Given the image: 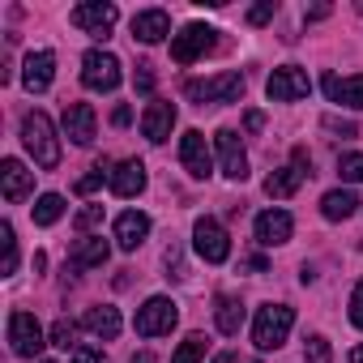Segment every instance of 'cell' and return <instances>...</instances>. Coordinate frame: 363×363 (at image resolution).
<instances>
[{
    "mask_svg": "<svg viewBox=\"0 0 363 363\" xmlns=\"http://www.w3.org/2000/svg\"><path fill=\"white\" fill-rule=\"evenodd\" d=\"M107 257H111V244L103 235H82L73 248V269H99L107 265Z\"/></svg>",
    "mask_w": 363,
    "mask_h": 363,
    "instance_id": "cell-23",
    "label": "cell"
},
{
    "mask_svg": "<svg viewBox=\"0 0 363 363\" xmlns=\"http://www.w3.org/2000/svg\"><path fill=\"white\" fill-rule=\"evenodd\" d=\"M65 218V197L60 193H43L39 201H35V223L39 227H52V223H60Z\"/></svg>",
    "mask_w": 363,
    "mask_h": 363,
    "instance_id": "cell-27",
    "label": "cell"
},
{
    "mask_svg": "<svg viewBox=\"0 0 363 363\" xmlns=\"http://www.w3.org/2000/svg\"><path fill=\"white\" fill-rule=\"evenodd\" d=\"M179 167H184L193 179H210L214 175V154L206 145V137L197 128H189L184 137H179Z\"/></svg>",
    "mask_w": 363,
    "mask_h": 363,
    "instance_id": "cell-13",
    "label": "cell"
},
{
    "mask_svg": "<svg viewBox=\"0 0 363 363\" xmlns=\"http://www.w3.org/2000/svg\"><path fill=\"white\" fill-rule=\"evenodd\" d=\"M162 265H167V278H184V257H179V248H175V244L162 252Z\"/></svg>",
    "mask_w": 363,
    "mask_h": 363,
    "instance_id": "cell-39",
    "label": "cell"
},
{
    "mask_svg": "<svg viewBox=\"0 0 363 363\" xmlns=\"http://www.w3.org/2000/svg\"><path fill=\"white\" fill-rule=\"evenodd\" d=\"M206 359V333H189L179 342V350L171 354V363H201Z\"/></svg>",
    "mask_w": 363,
    "mask_h": 363,
    "instance_id": "cell-28",
    "label": "cell"
},
{
    "mask_svg": "<svg viewBox=\"0 0 363 363\" xmlns=\"http://www.w3.org/2000/svg\"><path fill=\"white\" fill-rule=\"evenodd\" d=\"M354 210H359V201H354V193H346V189H333V193L320 197V214H325L329 223H346Z\"/></svg>",
    "mask_w": 363,
    "mask_h": 363,
    "instance_id": "cell-26",
    "label": "cell"
},
{
    "mask_svg": "<svg viewBox=\"0 0 363 363\" xmlns=\"http://www.w3.org/2000/svg\"><path fill=\"white\" fill-rule=\"evenodd\" d=\"M73 337H77V325H73V320H56V325H52V333H48V342H52V346H60V350H73V346H77Z\"/></svg>",
    "mask_w": 363,
    "mask_h": 363,
    "instance_id": "cell-32",
    "label": "cell"
},
{
    "mask_svg": "<svg viewBox=\"0 0 363 363\" xmlns=\"http://www.w3.org/2000/svg\"><path fill=\"white\" fill-rule=\"evenodd\" d=\"M325 94H329V103H337V107L363 111V73H350V77L329 73V77H325Z\"/></svg>",
    "mask_w": 363,
    "mask_h": 363,
    "instance_id": "cell-19",
    "label": "cell"
},
{
    "mask_svg": "<svg viewBox=\"0 0 363 363\" xmlns=\"http://www.w3.org/2000/svg\"><path fill=\"white\" fill-rule=\"evenodd\" d=\"M65 137L73 145H90L99 137V116H94L90 103H69L65 107Z\"/></svg>",
    "mask_w": 363,
    "mask_h": 363,
    "instance_id": "cell-14",
    "label": "cell"
},
{
    "mask_svg": "<svg viewBox=\"0 0 363 363\" xmlns=\"http://www.w3.org/2000/svg\"><path fill=\"white\" fill-rule=\"evenodd\" d=\"M111 124H116V128H128V124H133V111H128V107H116V111H111Z\"/></svg>",
    "mask_w": 363,
    "mask_h": 363,
    "instance_id": "cell-41",
    "label": "cell"
},
{
    "mask_svg": "<svg viewBox=\"0 0 363 363\" xmlns=\"http://www.w3.org/2000/svg\"><path fill=\"white\" fill-rule=\"evenodd\" d=\"M103 179H111V162H107V158H99V162L90 167V175H82V179H77V193L86 197V193L103 189Z\"/></svg>",
    "mask_w": 363,
    "mask_h": 363,
    "instance_id": "cell-30",
    "label": "cell"
},
{
    "mask_svg": "<svg viewBox=\"0 0 363 363\" xmlns=\"http://www.w3.org/2000/svg\"><path fill=\"white\" fill-rule=\"evenodd\" d=\"M214 363H240V359H235L231 350H223V354H214Z\"/></svg>",
    "mask_w": 363,
    "mask_h": 363,
    "instance_id": "cell-45",
    "label": "cell"
},
{
    "mask_svg": "<svg viewBox=\"0 0 363 363\" xmlns=\"http://www.w3.org/2000/svg\"><path fill=\"white\" fill-rule=\"evenodd\" d=\"M359 18H363V0H359Z\"/></svg>",
    "mask_w": 363,
    "mask_h": 363,
    "instance_id": "cell-47",
    "label": "cell"
},
{
    "mask_svg": "<svg viewBox=\"0 0 363 363\" xmlns=\"http://www.w3.org/2000/svg\"><path fill=\"white\" fill-rule=\"evenodd\" d=\"M171 128H175V103L154 99V103L145 107V116H141V133H145V141L162 145V141L171 137Z\"/></svg>",
    "mask_w": 363,
    "mask_h": 363,
    "instance_id": "cell-16",
    "label": "cell"
},
{
    "mask_svg": "<svg viewBox=\"0 0 363 363\" xmlns=\"http://www.w3.org/2000/svg\"><path fill=\"white\" fill-rule=\"evenodd\" d=\"M171 35V18L162 13V9H141L137 18H133V39H141V43H162Z\"/></svg>",
    "mask_w": 363,
    "mask_h": 363,
    "instance_id": "cell-22",
    "label": "cell"
},
{
    "mask_svg": "<svg viewBox=\"0 0 363 363\" xmlns=\"http://www.w3.org/2000/svg\"><path fill=\"white\" fill-rule=\"evenodd\" d=\"M274 13H278V0H261V5H252V9H248V22H252V26H265Z\"/></svg>",
    "mask_w": 363,
    "mask_h": 363,
    "instance_id": "cell-36",
    "label": "cell"
},
{
    "mask_svg": "<svg viewBox=\"0 0 363 363\" xmlns=\"http://www.w3.org/2000/svg\"><path fill=\"white\" fill-rule=\"evenodd\" d=\"M175 320H179V308H175V299H167V295H154V299H145L141 308H137V333L141 337H162V333H171L175 329Z\"/></svg>",
    "mask_w": 363,
    "mask_h": 363,
    "instance_id": "cell-5",
    "label": "cell"
},
{
    "mask_svg": "<svg viewBox=\"0 0 363 363\" xmlns=\"http://www.w3.org/2000/svg\"><path fill=\"white\" fill-rule=\"evenodd\" d=\"M291 325H295V312L286 303H265L257 308V320H252V342L257 350H278L286 337H291Z\"/></svg>",
    "mask_w": 363,
    "mask_h": 363,
    "instance_id": "cell-2",
    "label": "cell"
},
{
    "mask_svg": "<svg viewBox=\"0 0 363 363\" xmlns=\"http://www.w3.org/2000/svg\"><path fill=\"white\" fill-rule=\"evenodd\" d=\"M308 90H312V77H308L299 65H282V69H274V73H269V82H265V94H269L274 103L308 99Z\"/></svg>",
    "mask_w": 363,
    "mask_h": 363,
    "instance_id": "cell-10",
    "label": "cell"
},
{
    "mask_svg": "<svg viewBox=\"0 0 363 363\" xmlns=\"http://www.w3.org/2000/svg\"><path fill=\"white\" fill-rule=\"evenodd\" d=\"M320 18H329V5H316V9H308V22H320Z\"/></svg>",
    "mask_w": 363,
    "mask_h": 363,
    "instance_id": "cell-43",
    "label": "cell"
},
{
    "mask_svg": "<svg viewBox=\"0 0 363 363\" xmlns=\"http://www.w3.org/2000/svg\"><path fill=\"white\" fill-rule=\"evenodd\" d=\"M337 175L350 184H363V154H342L337 158Z\"/></svg>",
    "mask_w": 363,
    "mask_h": 363,
    "instance_id": "cell-33",
    "label": "cell"
},
{
    "mask_svg": "<svg viewBox=\"0 0 363 363\" xmlns=\"http://www.w3.org/2000/svg\"><path fill=\"white\" fill-rule=\"evenodd\" d=\"M111 193L116 197H137V193H145V162L141 158H124L116 171H111Z\"/></svg>",
    "mask_w": 363,
    "mask_h": 363,
    "instance_id": "cell-20",
    "label": "cell"
},
{
    "mask_svg": "<svg viewBox=\"0 0 363 363\" xmlns=\"http://www.w3.org/2000/svg\"><path fill=\"white\" fill-rule=\"evenodd\" d=\"M350 325L354 329H363V278L354 282V291H350Z\"/></svg>",
    "mask_w": 363,
    "mask_h": 363,
    "instance_id": "cell-38",
    "label": "cell"
},
{
    "mask_svg": "<svg viewBox=\"0 0 363 363\" xmlns=\"http://www.w3.org/2000/svg\"><path fill=\"white\" fill-rule=\"evenodd\" d=\"M325 128H329L333 137H342V141H350V137H359V128H354L350 120H337V116H325Z\"/></svg>",
    "mask_w": 363,
    "mask_h": 363,
    "instance_id": "cell-37",
    "label": "cell"
},
{
    "mask_svg": "<svg viewBox=\"0 0 363 363\" xmlns=\"http://www.w3.org/2000/svg\"><path fill=\"white\" fill-rule=\"evenodd\" d=\"M193 248H197V257H201L206 265H223V261L231 257V240H227L223 223L210 218V214L193 223Z\"/></svg>",
    "mask_w": 363,
    "mask_h": 363,
    "instance_id": "cell-4",
    "label": "cell"
},
{
    "mask_svg": "<svg viewBox=\"0 0 363 363\" xmlns=\"http://www.w3.org/2000/svg\"><path fill=\"white\" fill-rule=\"evenodd\" d=\"M120 60L111 56V52H103V48H94V52H86L82 56V82H86V90H103V94H111L116 86H120Z\"/></svg>",
    "mask_w": 363,
    "mask_h": 363,
    "instance_id": "cell-7",
    "label": "cell"
},
{
    "mask_svg": "<svg viewBox=\"0 0 363 363\" xmlns=\"http://www.w3.org/2000/svg\"><path fill=\"white\" fill-rule=\"evenodd\" d=\"M9 346H13V354H22V359H35V354L48 346V333H43V325L35 320V312H13V316H9Z\"/></svg>",
    "mask_w": 363,
    "mask_h": 363,
    "instance_id": "cell-9",
    "label": "cell"
},
{
    "mask_svg": "<svg viewBox=\"0 0 363 363\" xmlns=\"http://www.w3.org/2000/svg\"><path fill=\"white\" fill-rule=\"evenodd\" d=\"M43 363H52V359H43Z\"/></svg>",
    "mask_w": 363,
    "mask_h": 363,
    "instance_id": "cell-48",
    "label": "cell"
},
{
    "mask_svg": "<svg viewBox=\"0 0 363 363\" xmlns=\"http://www.w3.org/2000/svg\"><path fill=\"white\" fill-rule=\"evenodd\" d=\"M0 248H5V265H0V274H18V235L9 223H0Z\"/></svg>",
    "mask_w": 363,
    "mask_h": 363,
    "instance_id": "cell-29",
    "label": "cell"
},
{
    "mask_svg": "<svg viewBox=\"0 0 363 363\" xmlns=\"http://www.w3.org/2000/svg\"><path fill=\"white\" fill-rule=\"evenodd\" d=\"M214 150H218L223 175L235 179V184H244V179H248V154H244V145H240V133H235V128H218V133H214Z\"/></svg>",
    "mask_w": 363,
    "mask_h": 363,
    "instance_id": "cell-12",
    "label": "cell"
},
{
    "mask_svg": "<svg viewBox=\"0 0 363 363\" xmlns=\"http://www.w3.org/2000/svg\"><path fill=\"white\" fill-rule=\"evenodd\" d=\"M0 189H5V201H26L35 193V171H26L18 158H5L0 162Z\"/></svg>",
    "mask_w": 363,
    "mask_h": 363,
    "instance_id": "cell-15",
    "label": "cell"
},
{
    "mask_svg": "<svg viewBox=\"0 0 363 363\" xmlns=\"http://www.w3.org/2000/svg\"><path fill=\"white\" fill-rule=\"evenodd\" d=\"M145 235H150V218H145L141 210H124V214L116 218V244H120L124 252H137V248L145 244Z\"/></svg>",
    "mask_w": 363,
    "mask_h": 363,
    "instance_id": "cell-21",
    "label": "cell"
},
{
    "mask_svg": "<svg viewBox=\"0 0 363 363\" xmlns=\"http://www.w3.org/2000/svg\"><path fill=\"white\" fill-rule=\"evenodd\" d=\"M22 145L30 150L35 167H43V171H52L60 162V137H56V124L43 111H26L22 116Z\"/></svg>",
    "mask_w": 363,
    "mask_h": 363,
    "instance_id": "cell-1",
    "label": "cell"
},
{
    "mask_svg": "<svg viewBox=\"0 0 363 363\" xmlns=\"http://www.w3.org/2000/svg\"><path fill=\"white\" fill-rule=\"evenodd\" d=\"M244 128H248V133H261V128H265V116H261V111H248V116H244Z\"/></svg>",
    "mask_w": 363,
    "mask_h": 363,
    "instance_id": "cell-42",
    "label": "cell"
},
{
    "mask_svg": "<svg viewBox=\"0 0 363 363\" xmlns=\"http://www.w3.org/2000/svg\"><path fill=\"white\" fill-rule=\"evenodd\" d=\"M52 77H56V56H52V52H30V56L22 60V86H26L30 94H43V90L52 86Z\"/></svg>",
    "mask_w": 363,
    "mask_h": 363,
    "instance_id": "cell-17",
    "label": "cell"
},
{
    "mask_svg": "<svg viewBox=\"0 0 363 363\" xmlns=\"http://www.w3.org/2000/svg\"><path fill=\"white\" fill-rule=\"evenodd\" d=\"M312 175V158H308V150L303 145H295V154H291V167H278V171H269L265 175V193L269 197H295L299 193V184Z\"/></svg>",
    "mask_w": 363,
    "mask_h": 363,
    "instance_id": "cell-6",
    "label": "cell"
},
{
    "mask_svg": "<svg viewBox=\"0 0 363 363\" xmlns=\"http://www.w3.org/2000/svg\"><path fill=\"white\" fill-rule=\"evenodd\" d=\"M116 22H120V9L103 5V0H86V5L73 9V26L86 30V35H94V39H107L116 30Z\"/></svg>",
    "mask_w": 363,
    "mask_h": 363,
    "instance_id": "cell-11",
    "label": "cell"
},
{
    "mask_svg": "<svg viewBox=\"0 0 363 363\" xmlns=\"http://www.w3.org/2000/svg\"><path fill=\"white\" fill-rule=\"evenodd\" d=\"M133 363H158V359H154L150 350H141V354H133Z\"/></svg>",
    "mask_w": 363,
    "mask_h": 363,
    "instance_id": "cell-44",
    "label": "cell"
},
{
    "mask_svg": "<svg viewBox=\"0 0 363 363\" xmlns=\"http://www.w3.org/2000/svg\"><path fill=\"white\" fill-rule=\"evenodd\" d=\"M184 94H189L197 107L240 103V94H244V77H240V73H218V77H206V82H189Z\"/></svg>",
    "mask_w": 363,
    "mask_h": 363,
    "instance_id": "cell-3",
    "label": "cell"
},
{
    "mask_svg": "<svg viewBox=\"0 0 363 363\" xmlns=\"http://www.w3.org/2000/svg\"><path fill=\"white\" fill-rule=\"evenodd\" d=\"M82 325H86V329H90L94 337H103V342H111V337L120 333V325H124V320H120V312H116L111 303H103V308H90V312L82 316Z\"/></svg>",
    "mask_w": 363,
    "mask_h": 363,
    "instance_id": "cell-24",
    "label": "cell"
},
{
    "mask_svg": "<svg viewBox=\"0 0 363 363\" xmlns=\"http://www.w3.org/2000/svg\"><path fill=\"white\" fill-rule=\"evenodd\" d=\"M69 363H107V354H103L99 346H90V342H77V346L69 350Z\"/></svg>",
    "mask_w": 363,
    "mask_h": 363,
    "instance_id": "cell-35",
    "label": "cell"
},
{
    "mask_svg": "<svg viewBox=\"0 0 363 363\" xmlns=\"http://www.w3.org/2000/svg\"><path fill=\"white\" fill-rule=\"evenodd\" d=\"M291 231H295V218H291L286 210H265V214H257V240H261L265 248L286 244Z\"/></svg>",
    "mask_w": 363,
    "mask_h": 363,
    "instance_id": "cell-18",
    "label": "cell"
},
{
    "mask_svg": "<svg viewBox=\"0 0 363 363\" xmlns=\"http://www.w3.org/2000/svg\"><path fill=\"white\" fill-rule=\"evenodd\" d=\"M133 86H137V94H154V69H150V65H137Z\"/></svg>",
    "mask_w": 363,
    "mask_h": 363,
    "instance_id": "cell-40",
    "label": "cell"
},
{
    "mask_svg": "<svg viewBox=\"0 0 363 363\" xmlns=\"http://www.w3.org/2000/svg\"><path fill=\"white\" fill-rule=\"evenodd\" d=\"M350 363H363V342H359V346L350 350Z\"/></svg>",
    "mask_w": 363,
    "mask_h": 363,
    "instance_id": "cell-46",
    "label": "cell"
},
{
    "mask_svg": "<svg viewBox=\"0 0 363 363\" xmlns=\"http://www.w3.org/2000/svg\"><path fill=\"white\" fill-rule=\"evenodd\" d=\"M329 359H333V350H329V337L312 333V337L303 342V363H329Z\"/></svg>",
    "mask_w": 363,
    "mask_h": 363,
    "instance_id": "cell-31",
    "label": "cell"
},
{
    "mask_svg": "<svg viewBox=\"0 0 363 363\" xmlns=\"http://www.w3.org/2000/svg\"><path fill=\"white\" fill-rule=\"evenodd\" d=\"M99 223H103V206H86V210H77V218H73V227H77L82 235H90Z\"/></svg>",
    "mask_w": 363,
    "mask_h": 363,
    "instance_id": "cell-34",
    "label": "cell"
},
{
    "mask_svg": "<svg viewBox=\"0 0 363 363\" xmlns=\"http://www.w3.org/2000/svg\"><path fill=\"white\" fill-rule=\"evenodd\" d=\"M214 35H218V30H210V26H201V22L184 26L179 35H171V60H175V65L201 60L206 52H214Z\"/></svg>",
    "mask_w": 363,
    "mask_h": 363,
    "instance_id": "cell-8",
    "label": "cell"
},
{
    "mask_svg": "<svg viewBox=\"0 0 363 363\" xmlns=\"http://www.w3.org/2000/svg\"><path fill=\"white\" fill-rule=\"evenodd\" d=\"M214 325H218V333H240V325H244V303L235 299V295H218L214 299Z\"/></svg>",
    "mask_w": 363,
    "mask_h": 363,
    "instance_id": "cell-25",
    "label": "cell"
}]
</instances>
